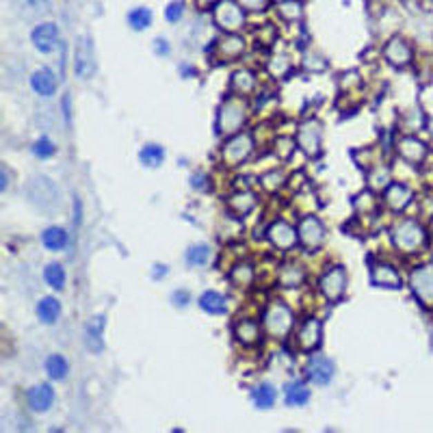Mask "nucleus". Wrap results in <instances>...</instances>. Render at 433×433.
<instances>
[{
    "instance_id": "4c0bfd02",
    "label": "nucleus",
    "mask_w": 433,
    "mask_h": 433,
    "mask_svg": "<svg viewBox=\"0 0 433 433\" xmlns=\"http://www.w3.org/2000/svg\"><path fill=\"white\" fill-rule=\"evenodd\" d=\"M128 26L137 30V33L150 28L152 26V11L148 7H135L131 13H128Z\"/></svg>"
},
{
    "instance_id": "1a4fd4ad",
    "label": "nucleus",
    "mask_w": 433,
    "mask_h": 433,
    "mask_svg": "<svg viewBox=\"0 0 433 433\" xmlns=\"http://www.w3.org/2000/svg\"><path fill=\"white\" fill-rule=\"evenodd\" d=\"M325 226H323V221H320L318 217L314 215H308V217H303L299 221V228H297V236H299V243L314 251L318 249L320 245H323V240H325Z\"/></svg>"
},
{
    "instance_id": "6ab92c4d",
    "label": "nucleus",
    "mask_w": 433,
    "mask_h": 433,
    "mask_svg": "<svg viewBox=\"0 0 433 433\" xmlns=\"http://www.w3.org/2000/svg\"><path fill=\"white\" fill-rule=\"evenodd\" d=\"M256 202H258V198H256L253 191L249 189H238L234 191V193L228 198V211L236 217H247L253 208H256Z\"/></svg>"
},
{
    "instance_id": "c03bdc74",
    "label": "nucleus",
    "mask_w": 433,
    "mask_h": 433,
    "mask_svg": "<svg viewBox=\"0 0 433 433\" xmlns=\"http://www.w3.org/2000/svg\"><path fill=\"white\" fill-rule=\"evenodd\" d=\"M388 184H390V171L386 167L375 169L371 175H368V186H371V191H381Z\"/></svg>"
},
{
    "instance_id": "a18cd8bd",
    "label": "nucleus",
    "mask_w": 433,
    "mask_h": 433,
    "mask_svg": "<svg viewBox=\"0 0 433 433\" xmlns=\"http://www.w3.org/2000/svg\"><path fill=\"white\" fill-rule=\"evenodd\" d=\"M184 11H186V5L182 3V0H173V3H169L165 7V20L169 24H178L184 18Z\"/></svg>"
},
{
    "instance_id": "f3484780",
    "label": "nucleus",
    "mask_w": 433,
    "mask_h": 433,
    "mask_svg": "<svg viewBox=\"0 0 433 433\" xmlns=\"http://www.w3.org/2000/svg\"><path fill=\"white\" fill-rule=\"evenodd\" d=\"M59 87V76L52 68H39L30 74V89H33L41 98H50L57 93Z\"/></svg>"
},
{
    "instance_id": "7ed1b4c3",
    "label": "nucleus",
    "mask_w": 433,
    "mask_h": 433,
    "mask_svg": "<svg viewBox=\"0 0 433 433\" xmlns=\"http://www.w3.org/2000/svg\"><path fill=\"white\" fill-rule=\"evenodd\" d=\"M293 325H295L293 310L288 308L284 301H271L262 316L264 331L269 336H273V338H286V336L293 331Z\"/></svg>"
},
{
    "instance_id": "f257e3e1",
    "label": "nucleus",
    "mask_w": 433,
    "mask_h": 433,
    "mask_svg": "<svg viewBox=\"0 0 433 433\" xmlns=\"http://www.w3.org/2000/svg\"><path fill=\"white\" fill-rule=\"evenodd\" d=\"M390 238L396 249L405 251V253H414L425 247L427 243V232L416 219H403L396 221L392 230H390Z\"/></svg>"
},
{
    "instance_id": "f8f14e48",
    "label": "nucleus",
    "mask_w": 433,
    "mask_h": 433,
    "mask_svg": "<svg viewBox=\"0 0 433 433\" xmlns=\"http://www.w3.org/2000/svg\"><path fill=\"white\" fill-rule=\"evenodd\" d=\"M336 375V366L329 358L316 356L312 360H308L306 364V379L314 386H329L331 379Z\"/></svg>"
},
{
    "instance_id": "a19ab883",
    "label": "nucleus",
    "mask_w": 433,
    "mask_h": 433,
    "mask_svg": "<svg viewBox=\"0 0 433 433\" xmlns=\"http://www.w3.org/2000/svg\"><path fill=\"white\" fill-rule=\"evenodd\" d=\"M260 186L267 191V193H276L278 189L284 186L286 182V173L282 169H271V171H264L260 178H258Z\"/></svg>"
},
{
    "instance_id": "412c9836",
    "label": "nucleus",
    "mask_w": 433,
    "mask_h": 433,
    "mask_svg": "<svg viewBox=\"0 0 433 433\" xmlns=\"http://www.w3.org/2000/svg\"><path fill=\"white\" fill-rule=\"evenodd\" d=\"M245 50V39L238 33H228L215 41V52L221 57V61H232L240 57Z\"/></svg>"
},
{
    "instance_id": "72a5a7b5",
    "label": "nucleus",
    "mask_w": 433,
    "mask_h": 433,
    "mask_svg": "<svg viewBox=\"0 0 433 433\" xmlns=\"http://www.w3.org/2000/svg\"><path fill=\"white\" fill-rule=\"evenodd\" d=\"M186 264L189 267H206L208 262H211L213 258V247L211 245H206V243H195V245H191L186 249Z\"/></svg>"
},
{
    "instance_id": "b1692460",
    "label": "nucleus",
    "mask_w": 433,
    "mask_h": 433,
    "mask_svg": "<svg viewBox=\"0 0 433 433\" xmlns=\"http://www.w3.org/2000/svg\"><path fill=\"white\" fill-rule=\"evenodd\" d=\"M383 55L392 63V66H407L412 61V48L405 39L401 37H392L386 48H383Z\"/></svg>"
},
{
    "instance_id": "ddd939ff",
    "label": "nucleus",
    "mask_w": 433,
    "mask_h": 433,
    "mask_svg": "<svg viewBox=\"0 0 433 433\" xmlns=\"http://www.w3.org/2000/svg\"><path fill=\"white\" fill-rule=\"evenodd\" d=\"M55 398H57L55 388L46 381L30 386L28 392H26V403H28L30 412H37V414H44V412L50 410L55 405Z\"/></svg>"
},
{
    "instance_id": "49530a36",
    "label": "nucleus",
    "mask_w": 433,
    "mask_h": 433,
    "mask_svg": "<svg viewBox=\"0 0 433 433\" xmlns=\"http://www.w3.org/2000/svg\"><path fill=\"white\" fill-rule=\"evenodd\" d=\"M171 303H173L175 308H186L189 303H191V293L184 291V288H178V291L171 295Z\"/></svg>"
},
{
    "instance_id": "c9c22d12",
    "label": "nucleus",
    "mask_w": 433,
    "mask_h": 433,
    "mask_svg": "<svg viewBox=\"0 0 433 433\" xmlns=\"http://www.w3.org/2000/svg\"><path fill=\"white\" fill-rule=\"evenodd\" d=\"M66 269H63L61 262H48L44 267V282L52 288V291H61L63 286H66Z\"/></svg>"
},
{
    "instance_id": "4be33fe9",
    "label": "nucleus",
    "mask_w": 433,
    "mask_h": 433,
    "mask_svg": "<svg viewBox=\"0 0 433 433\" xmlns=\"http://www.w3.org/2000/svg\"><path fill=\"white\" fill-rule=\"evenodd\" d=\"M262 329L258 320H253V318H243V320H238V323L234 325V336H236V340L240 345H245V347H256L260 343L262 338Z\"/></svg>"
},
{
    "instance_id": "e433bc0d",
    "label": "nucleus",
    "mask_w": 433,
    "mask_h": 433,
    "mask_svg": "<svg viewBox=\"0 0 433 433\" xmlns=\"http://www.w3.org/2000/svg\"><path fill=\"white\" fill-rule=\"evenodd\" d=\"M230 280H232V284H236L240 288H247L256 280L253 264L251 262H238V264H234V269L230 271Z\"/></svg>"
},
{
    "instance_id": "20e7f679",
    "label": "nucleus",
    "mask_w": 433,
    "mask_h": 433,
    "mask_svg": "<svg viewBox=\"0 0 433 433\" xmlns=\"http://www.w3.org/2000/svg\"><path fill=\"white\" fill-rule=\"evenodd\" d=\"M215 24L226 33H238L245 26V9L236 0H219L213 9Z\"/></svg>"
},
{
    "instance_id": "de8ad7c7",
    "label": "nucleus",
    "mask_w": 433,
    "mask_h": 433,
    "mask_svg": "<svg viewBox=\"0 0 433 433\" xmlns=\"http://www.w3.org/2000/svg\"><path fill=\"white\" fill-rule=\"evenodd\" d=\"M236 3L247 11H262V9H267L269 0H236Z\"/></svg>"
},
{
    "instance_id": "5701e85b",
    "label": "nucleus",
    "mask_w": 433,
    "mask_h": 433,
    "mask_svg": "<svg viewBox=\"0 0 433 433\" xmlns=\"http://www.w3.org/2000/svg\"><path fill=\"white\" fill-rule=\"evenodd\" d=\"M104 323H106L104 314H98L85 325V343L93 354H100L104 349Z\"/></svg>"
},
{
    "instance_id": "09e8293b",
    "label": "nucleus",
    "mask_w": 433,
    "mask_h": 433,
    "mask_svg": "<svg viewBox=\"0 0 433 433\" xmlns=\"http://www.w3.org/2000/svg\"><path fill=\"white\" fill-rule=\"evenodd\" d=\"M189 184L193 186L195 191H204L206 186H208V178H206V173H202V171H195L193 175H191L189 178Z\"/></svg>"
},
{
    "instance_id": "4468645a",
    "label": "nucleus",
    "mask_w": 433,
    "mask_h": 433,
    "mask_svg": "<svg viewBox=\"0 0 433 433\" xmlns=\"http://www.w3.org/2000/svg\"><path fill=\"white\" fill-rule=\"evenodd\" d=\"M30 41L37 48L41 55H50L55 52V48L59 44V26L55 22H41L33 28L30 33Z\"/></svg>"
},
{
    "instance_id": "864d4df0",
    "label": "nucleus",
    "mask_w": 433,
    "mask_h": 433,
    "mask_svg": "<svg viewBox=\"0 0 433 433\" xmlns=\"http://www.w3.org/2000/svg\"><path fill=\"white\" fill-rule=\"evenodd\" d=\"M3 184H0V191H7V184H9V173H7V169H3Z\"/></svg>"
},
{
    "instance_id": "aec40b11",
    "label": "nucleus",
    "mask_w": 433,
    "mask_h": 433,
    "mask_svg": "<svg viewBox=\"0 0 433 433\" xmlns=\"http://www.w3.org/2000/svg\"><path fill=\"white\" fill-rule=\"evenodd\" d=\"M414 200V193L405 186V184H398V182H390L386 189H383V202L390 208V211L398 213L403 211V208Z\"/></svg>"
},
{
    "instance_id": "37998d69",
    "label": "nucleus",
    "mask_w": 433,
    "mask_h": 433,
    "mask_svg": "<svg viewBox=\"0 0 433 433\" xmlns=\"http://www.w3.org/2000/svg\"><path fill=\"white\" fill-rule=\"evenodd\" d=\"M33 154L39 158V160H48V158H52L57 154V146H55V141L50 137H39L35 143H33Z\"/></svg>"
},
{
    "instance_id": "423d86ee",
    "label": "nucleus",
    "mask_w": 433,
    "mask_h": 433,
    "mask_svg": "<svg viewBox=\"0 0 433 433\" xmlns=\"http://www.w3.org/2000/svg\"><path fill=\"white\" fill-rule=\"evenodd\" d=\"M347 269L343 264H336V267H329L323 276L318 280V288H320V295H323L327 301L336 303L345 297V291H347Z\"/></svg>"
},
{
    "instance_id": "7c9ffc66",
    "label": "nucleus",
    "mask_w": 433,
    "mask_h": 433,
    "mask_svg": "<svg viewBox=\"0 0 433 433\" xmlns=\"http://www.w3.org/2000/svg\"><path fill=\"white\" fill-rule=\"evenodd\" d=\"M276 401H278V390H276L273 383L262 381V383H258V386L251 390V403L258 407V410L273 407Z\"/></svg>"
},
{
    "instance_id": "c756f323",
    "label": "nucleus",
    "mask_w": 433,
    "mask_h": 433,
    "mask_svg": "<svg viewBox=\"0 0 433 433\" xmlns=\"http://www.w3.org/2000/svg\"><path fill=\"white\" fill-rule=\"evenodd\" d=\"M68 243H70V234L61 226H50L41 232V245L48 251H63L68 247Z\"/></svg>"
},
{
    "instance_id": "8fccbe9b",
    "label": "nucleus",
    "mask_w": 433,
    "mask_h": 433,
    "mask_svg": "<svg viewBox=\"0 0 433 433\" xmlns=\"http://www.w3.org/2000/svg\"><path fill=\"white\" fill-rule=\"evenodd\" d=\"M306 68H312L314 72H320V70L325 68V61L320 59L316 52H312V55H308V57H306ZM312 70H310V72H312Z\"/></svg>"
},
{
    "instance_id": "a878e982",
    "label": "nucleus",
    "mask_w": 433,
    "mask_h": 433,
    "mask_svg": "<svg viewBox=\"0 0 433 433\" xmlns=\"http://www.w3.org/2000/svg\"><path fill=\"white\" fill-rule=\"evenodd\" d=\"M61 312H63L61 301L57 297H52V295H48V297L37 301L35 314H37V318L41 320L44 325H55L57 320L61 318Z\"/></svg>"
},
{
    "instance_id": "3c124183",
    "label": "nucleus",
    "mask_w": 433,
    "mask_h": 433,
    "mask_svg": "<svg viewBox=\"0 0 433 433\" xmlns=\"http://www.w3.org/2000/svg\"><path fill=\"white\" fill-rule=\"evenodd\" d=\"M154 52H156L158 57H167V55H169V41L163 39V37H156V39H154Z\"/></svg>"
},
{
    "instance_id": "c85d7f7f",
    "label": "nucleus",
    "mask_w": 433,
    "mask_h": 433,
    "mask_svg": "<svg viewBox=\"0 0 433 433\" xmlns=\"http://www.w3.org/2000/svg\"><path fill=\"white\" fill-rule=\"evenodd\" d=\"M13 5L24 20L41 18V15H48L52 11V0H13Z\"/></svg>"
},
{
    "instance_id": "0eeeda50",
    "label": "nucleus",
    "mask_w": 433,
    "mask_h": 433,
    "mask_svg": "<svg viewBox=\"0 0 433 433\" xmlns=\"http://www.w3.org/2000/svg\"><path fill=\"white\" fill-rule=\"evenodd\" d=\"M410 286L414 297L418 299L423 306H433V264H421L410 273Z\"/></svg>"
},
{
    "instance_id": "79ce46f5",
    "label": "nucleus",
    "mask_w": 433,
    "mask_h": 433,
    "mask_svg": "<svg viewBox=\"0 0 433 433\" xmlns=\"http://www.w3.org/2000/svg\"><path fill=\"white\" fill-rule=\"evenodd\" d=\"M278 13L286 22H295L303 15V3L301 0H282L278 3Z\"/></svg>"
},
{
    "instance_id": "cd10ccee",
    "label": "nucleus",
    "mask_w": 433,
    "mask_h": 433,
    "mask_svg": "<svg viewBox=\"0 0 433 433\" xmlns=\"http://www.w3.org/2000/svg\"><path fill=\"white\" fill-rule=\"evenodd\" d=\"M198 303H200L202 312H206V314L219 316V314H226L228 312V297L221 295L219 291H204L200 295Z\"/></svg>"
},
{
    "instance_id": "6e6d98bb",
    "label": "nucleus",
    "mask_w": 433,
    "mask_h": 433,
    "mask_svg": "<svg viewBox=\"0 0 433 433\" xmlns=\"http://www.w3.org/2000/svg\"><path fill=\"white\" fill-rule=\"evenodd\" d=\"M429 133H431V135H433V117H431V119H429Z\"/></svg>"
},
{
    "instance_id": "a211bd4d",
    "label": "nucleus",
    "mask_w": 433,
    "mask_h": 433,
    "mask_svg": "<svg viewBox=\"0 0 433 433\" xmlns=\"http://www.w3.org/2000/svg\"><path fill=\"white\" fill-rule=\"evenodd\" d=\"M396 150L401 154V158L407 160L412 165H421L423 160L427 158V143L421 141L418 137H403L396 143Z\"/></svg>"
},
{
    "instance_id": "39448f33",
    "label": "nucleus",
    "mask_w": 433,
    "mask_h": 433,
    "mask_svg": "<svg viewBox=\"0 0 433 433\" xmlns=\"http://www.w3.org/2000/svg\"><path fill=\"white\" fill-rule=\"evenodd\" d=\"M253 148H256V141L249 133H236L223 143L221 160L230 167H236L240 163H245V160L253 154Z\"/></svg>"
},
{
    "instance_id": "9d476101",
    "label": "nucleus",
    "mask_w": 433,
    "mask_h": 433,
    "mask_svg": "<svg viewBox=\"0 0 433 433\" xmlns=\"http://www.w3.org/2000/svg\"><path fill=\"white\" fill-rule=\"evenodd\" d=\"M267 240H269V243L273 245L276 249L288 251V249H293V247L299 243V236H297V230H295L288 221L276 219V221L267 228Z\"/></svg>"
},
{
    "instance_id": "f03ea898",
    "label": "nucleus",
    "mask_w": 433,
    "mask_h": 433,
    "mask_svg": "<svg viewBox=\"0 0 433 433\" xmlns=\"http://www.w3.org/2000/svg\"><path fill=\"white\" fill-rule=\"evenodd\" d=\"M247 119V106L240 98H226L217 110V133L221 137H232L240 133Z\"/></svg>"
},
{
    "instance_id": "9b49d317",
    "label": "nucleus",
    "mask_w": 433,
    "mask_h": 433,
    "mask_svg": "<svg viewBox=\"0 0 433 433\" xmlns=\"http://www.w3.org/2000/svg\"><path fill=\"white\" fill-rule=\"evenodd\" d=\"M320 139H323V128L316 119L301 122L297 128V146L303 150V154L316 156L320 152Z\"/></svg>"
},
{
    "instance_id": "603ef678",
    "label": "nucleus",
    "mask_w": 433,
    "mask_h": 433,
    "mask_svg": "<svg viewBox=\"0 0 433 433\" xmlns=\"http://www.w3.org/2000/svg\"><path fill=\"white\" fill-rule=\"evenodd\" d=\"M152 273H154V280H163L165 273H167V267L165 264H154L152 267Z\"/></svg>"
},
{
    "instance_id": "dca6fc26",
    "label": "nucleus",
    "mask_w": 433,
    "mask_h": 433,
    "mask_svg": "<svg viewBox=\"0 0 433 433\" xmlns=\"http://www.w3.org/2000/svg\"><path fill=\"white\" fill-rule=\"evenodd\" d=\"M323 338V325L318 318H306L297 329V345L301 351H314Z\"/></svg>"
},
{
    "instance_id": "2eb2a0df",
    "label": "nucleus",
    "mask_w": 433,
    "mask_h": 433,
    "mask_svg": "<svg viewBox=\"0 0 433 433\" xmlns=\"http://www.w3.org/2000/svg\"><path fill=\"white\" fill-rule=\"evenodd\" d=\"M74 68H76V76L78 78H91L95 74V57H93L91 39H87V37H80L78 39Z\"/></svg>"
},
{
    "instance_id": "2f4dec72",
    "label": "nucleus",
    "mask_w": 433,
    "mask_h": 433,
    "mask_svg": "<svg viewBox=\"0 0 433 433\" xmlns=\"http://www.w3.org/2000/svg\"><path fill=\"white\" fill-rule=\"evenodd\" d=\"M139 163L148 169H158L165 163V148L158 146V143H146L139 150Z\"/></svg>"
},
{
    "instance_id": "5fc2aeb1",
    "label": "nucleus",
    "mask_w": 433,
    "mask_h": 433,
    "mask_svg": "<svg viewBox=\"0 0 433 433\" xmlns=\"http://www.w3.org/2000/svg\"><path fill=\"white\" fill-rule=\"evenodd\" d=\"M198 3H202V5H208V3H219V0H198Z\"/></svg>"
},
{
    "instance_id": "bb28decb",
    "label": "nucleus",
    "mask_w": 433,
    "mask_h": 433,
    "mask_svg": "<svg viewBox=\"0 0 433 433\" xmlns=\"http://www.w3.org/2000/svg\"><path fill=\"white\" fill-rule=\"evenodd\" d=\"M371 278L377 286H383V288H398L401 286V278H398V271L386 262H373L371 264Z\"/></svg>"
},
{
    "instance_id": "f704fd0d",
    "label": "nucleus",
    "mask_w": 433,
    "mask_h": 433,
    "mask_svg": "<svg viewBox=\"0 0 433 433\" xmlns=\"http://www.w3.org/2000/svg\"><path fill=\"white\" fill-rule=\"evenodd\" d=\"M230 85L234 91L249 95L256 91V74L251 70H236L230 78Z\"/></svg>"
},
{
    "instance_id": "6e6552de",
    "label": "nucleus",
    "mask_w": 433,
    "mask_h": 433,
    "mask_svg": "<svg viewBox=\"0 0 433 433\" xmlns=\"http://www.w3.org/2000/svg\"><path fill=\"white\" fill-rule=\"evenodd\" d=\"M28 200L39 208L55 211V206H59V189L52 180L35 178L28 182Z\"/></svg>"
},
{
    "instance_id": "ea45409f",
    "label": "nucleus",
    "mask_w": 433,
    "mask_h": 433,
    "mask_svg": "<svg viewBox=\"0 0 433 433\" xmlns=\"http://www.w3.org/2000/svg\"><path fill=\"white\" fill-rule=\"evenodd\" d=\"M303 278H306V276H303V269L299 264H286L280 271V284L286 286V288H297V286H301L303 284Z\"/></svg>"
},
{
    "instance_id": "393cba45",
    "label": "nucleus",
    "mask_w": 433,
    "mask_h": 433,
    "mask_svg": "<svg viewBox=\"0 0 433 433\" xmlns=\"http://www.w3.org/2000/svg\"><path fill=\"white\" fill-rule=\"evenodd\" d=\"M310 396L312 394H310L308 383L301 381V379H295L291 383H286V388H284V401H286V405H291V407H303V405H308Z\"/></svg>"
},
{
    "instance_id": "473e14b6",
    "label": "nucleus",
    "mask_w": 433,
    "mask_h": 433,
    "mask_svg": "<svg viewBox=\"0 0 433 433\" xmlns=\"http://www.w3.org/2000/svg\"><path fill=\"white\" fill-rule=\"evenodd\" d=\"M44 368H46V375L50 377L52 381H63L68 377V373H70V364L61 354L48 356L46 362H44Z\"/></svg>"
},
{
    "instance_id": "58836bf2",
    "label": "nucleus",
    "mask_w": 433,
    "mask_h": 433,
    "mask_svg": "<svg viewBox=\"0 0 433 433\" xmlns=\"http://www.w3.org/2000/svg\"><path fill=\"white\" fill-rule=\"evenodd\" d=\"M267 70L273 78H284L291 72V57H288V52H276L267 63Z\"/></svg>"
}]
</instances>
